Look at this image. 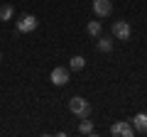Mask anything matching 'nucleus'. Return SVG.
Segmentation results:
<instances>
[{"mask_svg":"<svg viewBox=\"0 0 147 137\" xmlns=\"http://www.w3.org/2000/svg\"><path fill=\"white\" fill-rule=\"evenodd\" d=\"M84 66H86V59L84 56H71V59H69V68H74V71H81Z\"/></svg>","mask_w":147,"mask_h":137,"instance_id":"obj_12","label":"nucleus"},{"mask_svg":"<svg viewBox=\"0 0 147 137\" xmlns=\"http://www.w3.org/2000/svg\"><path fill=\"white\" fill-rule=\"evenodd\" d=\"M130 125H132V130H135V135H145L147 132V113H137Z\"/></svg>","mask_w":147,"mask_h":137,"instance_id":"obj_7","label":"nucleus"},{"mask_svg":"<svg viewBox=\"0 0 147 137\" xmlns=\"http://www.w3.org/2000/svg\"><path fill=\"white\" fill-rule=\"evenodd\" d=\"M12 12H15V10H12L10 3H3V5H0V22H7L12 17Z\"/></svg>","mask_w":147,"mask_h":137,"instance_id":"obj_10","label":"nucleus"},{"mask_svg":"<svg viewBox=\"0 0 147 137\" xmlns=\"http://www.w3.org/2000/svg\"><path fill=\"white\" fill-rule=\"evenodd\" d=\"M69 110L79 118V120H84V118L91 115V103L86 98H81V95H74V98H69Z\"/></svg>","mask_w":147,"mask_h":137,"instance_id":"obj_1","label":"nucleus"},{"mask_svg":"<svg viewBox=\"0 0 147 137\" xmlns=\"http://www.w3.org/2000/svg\"><path fill=\"white\" fill-rule=\"evenodd\" d=\"M110 34H113L115 39H120V42H127V39H130V34H132L130 22H125V20L113 22V27H110Z\"/></svg>","mask_w":147,"mask_h":137,"instance_id":"obj_2","label":"nucleus"},{"mask_svg":"<svg viewBox=\"0 0 147 137\" xmlns=\"http://www.w3.org/2000/svg\"><path fill=\"white\" fill-rule=\"evenodd\" d=\"M0 61H3V54H0Z\"/></svg>","mask_w":147,"mask_h":137,"instance_id":"obj_13","label":"nucleus"},{"mask_svg":"<svg viewBox=\"0 0 147 137\" xmlns=\"http://www.w3.org/2000/svg\"><path fill=\"white\" fill-rule=\"evenodd\" d=\"M96 49L103 54H108L110 49H113V39L110 37H96Z\"/></svg>","mask_w":147,"mask_h":137,"instance_id":"obj_8","label":"nucleus"},{"mask_svg":"<svg viewBox=\"0 0 147 137\" xmlns=\"http://www.w3.org/2000/svg\"><path fill=\"white\" fill-rule=\"evenodd\" d=\"M100 30H103V25H100L98 20H91L88 25H86V32H88L91 37H100Z\"/></svg>","mask_w":147,"mask_h":137,"instance_id":"obj_9","label":"nucleus"},{"mask_svg":"<svg viewBox=\"0 0 147 137\" xmlns=\"http://www.w3.org/2000/svg\"><path fill=\"white\" fill-rule=\"evenodd\" d=\"M79 132H81V135H93L96 127H93V122H91L88 118H84V120H81V125H79Z\"/></svg>","mask_w":147,"mask_h":137,"instance_id":"obj_11","label":"nucleus"},{"mask_svg":"<svg viewBox=\"0 0 147 137\" xmlns=\"http://www.w3.org/2000/svg\"><path fill=\"white\" fill-rule=\"evenodd\" d=\"M49 81H52L54 86H66V83H69V68H64V66L52 68V74H49Z\"/></svg>","mask_w":147,"mask_h":137,"instance_id":"obj_4","label":"nucleus"},{"mask_svg":"<svg viewBox=\"0 0 147 137\" xmlns=\"http://www.w3.org/2000/svg\"><path fill=\"white\" fill-rule=\"evenodd\" d=\"M15 27H17V32H25V34H27V32H34L37 27H39V20H37L34 15H22L20 20H17Z\"/></svg>","mask_w":147,"mask_h":137,"instance_id":"obj_3","label":"nucleus"},{"mask_svg":"<svg viewBox=\"0 0 147 137\" xmlns=\"http://www.w3.org/2000/svg\"><path fill=\"white\" fill-rule=\"evenodd\" d=\"M110 135H113V137H132V135H135V130H132L130 122L123 120V122H115V125L110 127Z\"/></svg>","mask_w":147,"mask_h":137,"instance_id":"obj_5","label":"nucleus"},{"mask_svg":"<svg viewBox=\"0 0 147 137\" xmlns=\"http://www.w3.org/2000/svg\"><path fill=\"white\" fill-rule=\"evenodd\" d=\"M93 12L98 17H108L113 12V3L110 0H93Z\"/></svg>","mask_w":147,"mask_h":137,"instance_id":"obj_6","label":"nucleus"}]
</instances>
